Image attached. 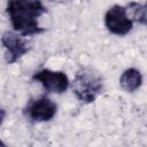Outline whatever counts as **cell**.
<instances>
[{
	"label": "cell",
	"mask_w": 147,
	"mask_h": 147,
	"mask_svg": "<svg viewBox=\"0 0 147 147\" xmlns=\"http://www.w3.org/2000/svg\"><path fill=\"white\" fill-rule=\"evenodd\" d=\"M7 14L11 26L23 37L34 36L45 30L39 25V17L47 11L38 0H11L7 3Z\"/></svg>",
	"instance_id": "cell-1"
},
{
	"label": "cell",
	"mask_w": 147,
	"mask_h": 147,
	"mask_svg": "<svg viewBox=\"0 0 147 147\" xmlns=\"http://www.w3.org/2000/svg\"><path fill=\"white\" fill-rule=\"evenodd\" d=\"M71 90L79 101L84 103H91L95 101V99L102 93L103 78L93 68H80L75 75Z\"/></svg>",
	"instance_id": "cell-2"
},
{
	"label": "cell",
	"mask_w": 147,
	"mask_h": 147,
	"mask_svg": "<svg viewBox=\"0 0 147 147\" xmlns=\"http://www.w3.org/2000/svg\"><path fill=\"white\" fill-rule=\"evenodd\" d=\"M105 25L110 33L125 36L132 30L133 22L127 14L126 7L114 5L105 14Z\"/></svg>",
	"instance_id": "cell-3"
},
{
	"label": "cell",
	"mask_w": 147,
	"mask_h": 147,
	"mask_svg": "<svg viewBox=\"0 0 147 147\" xmlns=\"http://www.w3.org/2000/svg\"><path fill=\"white\" fill-rule=\"evenodd\" d=\"M32 79L39 82L48 93L61 94L65 92L69 87L68 76L63 71L41 69L33 74Z\"/></svg>",
	"instance_id": "cell-4"
},
{
	"label": "cell",
	"mask_w": 147,
	"mask_h": 147,
	"mask_svg": "<svg viewBox=\"0 0 147 147\" xmlns=\"http://www.w3.org/2000/svg\"><path fill=\"white\" fill-rule=\"evenodd\" d=\"M1 42L6 51V61L8 64L15 63L30 51L28 40L16 32H5L1 37Z\"/></svg>",
	"instance_id": "cell-5"
},
{
	"label": "cell",
	"mask_w": 147,
	"mask_h": 147,
	"mask_svg": "<svg viewBox=\"0 0 147 147\" xmlns=\"http://www.w3.org/2000/svg\"><path fill=\"white\" fill-rule=\"evenodd\" d=\"M56 111H57L56 103L47 96H41L31 101L25 109L26 116L32 122L36 123L51 121L56 115Z\"/></svg>",
	"instance_id": "cell-6"
},
{
	"label": "cell",
	"mask_w": 147,
	"mask_h": 147,
	"mask_svg": "<svg viewBox=\"0 0 147 147\" xmlns=\"http://www.w3.org/2000/svg\"><path fill=\"white\" fill-rule=\"evenodd\" d=\"M119 85L127 93H133L138 91L142 85L141 72L136 68H129L124 70L119 77Z\"/></svg>",
	"instance_id": "cell-7"
},
{
	"label": "cell",
	"mask_w": 147,
	"mask_h": 147,
	"mask_svg": "<svg viewBox=\"0 0 147 147\" xmlns=\"http://www.w3.org/2000/svg\"><path fill=\"white\" fill-rule=\"evenodd\" d=\"M126 10L132 22H137L141 25L147 26V2H130L126 6Z\"/></svg>",
	"instance_id": "cell-8"
}]
</instances>
